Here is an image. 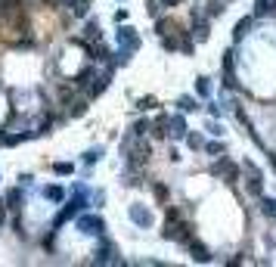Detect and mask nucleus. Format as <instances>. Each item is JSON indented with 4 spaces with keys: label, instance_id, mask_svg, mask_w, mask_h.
<instances>
[{
    "label": "nucleus",
    "instance_id": "nucleus-5",
    "mask_svg": "<svg viewBox=\"0 0 276 267\" xmlns=\"http://www.w3.org/2000/svg\"><path fill=\"white\" fill-rule=\"evenodd\" d=\"M211 174H214V177H224L227 184H236V181H239V168L230 162V158H224V155H220V162L211 165Z\"/></svg>",
    "mask_w": 276,
    "mask_h": 267
},
{
    "label": "nucleus",
    "instance_id": "nucleus-13",
    "mask_svg": "<svg viewBox=\"0 0 276 267\" xmlns=\"http://www.w3.org/2000/svg\"><path fill=\"white\" fill-rule=\"evenodd\" d=\"M7 208H13V211H19V208H22V190H19V187L7 193Z\"/></svg>",
    "mask_w": 276,
    "mask_h": 267
},
{
    "label": "nucleus",
    "instance_id": "nucleus-4",
    "mask_svg": "<svg viewBox=\"0 0 276 267\" xmlns=\"http://www.w3.org/2000/svg\"><path fill=\"white\" fill-rule=\"evenodd\" d=\"M78 230L87 233V236H103L106 233V221L100 215H81L78 218Z\"/></svg>",
    "mask_w": 276,
    "mask_h": 267
},
{
    "label": "nucleus",
    "instance_id": "nucleus-9",
    "mask_svg": "<svg viewBox=\"0 0 276 267\" xmlns=\"http://www.w3.org/2000/svg\"><path fill=\"white\" fill-rule=\"evenodd\" d=\"M168 134L174 140H187V121H183V115H171L168 118Z\"/></svg>",
    "mask_w": 276,
    "mask_h": 267
},
{
    "label": "nucleus",
    "instance_id": "nucleus-14",
    "mask_svg": "<svg viewBox=\"0 0 276 267\" xmlns=\"http://www.w3.org/2000/svg\"><path fill=\"white\" fill-rule=\"evenodd\" d=\"M84 38L87 41H103V31H100V22H87V28H84Z\"/></svg>",
    "mask_w": 276,
    "mask_h": 267
},
{
    "label": "nucleus",
    "instance_id": "nucleus-29",
    "mask_svg": "<svg viewBox=\"0 0 276 267\" xmlns=\"http://www.w3.org/2000/svg\"><path fill=\"white\" fill-rule=\"evenodd\" d=\"M146 131H152V124H149V121H137V124H134V134H137V137H143Z\"/></svg>",
    "mask_w": 276,
    "mask_h": 267
},
{
    "label": "nucleus",
    "instance_id": "nucleus-16",
    "mask_svg": "<svg viewBox=\"0 0 276 267\" xmlns=\"http://www.w3.org/2000/svg\"><path fill=\"white\" fill-rule=\"evenodd\" d=\"M193 38L202 44V41H208V22H196L193 25Z\"/></svg>",
    "mask_w": 276,
    "mask_h": 267
},
{
    "label": "nucleus",
    "instance_id": "nucleus-31",
    "mask_svg": "<svg viewBox=\"0 0 276 267\" xmlns=\"http://www.w3.org/2000/svg\"><path fill=\"white\" fill-rule=\"evenodd\" d=\"M53 171H56V174H71V165L68 162H56V165H53Z\"/></svg>",
    "mask_w": 276,
    "mask_h": 267
},
{
    "label": "nucleus",
    "instance_id": "nucleus-36",
    "mask_svg": "<svg viewBox=\"0 0 276 267\" xmlns=\"http://www.w3.org/2000/svg\"><path fill=\"white\" fill-rule=\"evenodd\" d=\"M174 4H180V0H161V7H174Z\"/></svg>",
    "mask_w": 276,
    "mask_h": 267
},
{
    "label": "nucleus",
    "instance_id": "nucleus-20",
    "mask_svg": "<svg viewBox=\"0 0 276 267\" xmlns=\"http://www.w3.org/2000/svg\"><path fill=\"white\" fill-rule=\"evenodd\" d=\"M100 158H103V146H97V149H87V152H84V162H87V165L100 162Z\"/></svg>",
    "mask_w": 276,
    "mask_h": 267
},
{
    "label": "nucleus",
    "instance_id": "nucleus-8",
    "mask_svg": "<svg viewBox=\"0 0 276 267\" xmlns=\"http://www.w3.org/2000/svg\"><path fill=\"white\" fill-rule=\"evenodd\" d=\"M127 215H131V221L137 224V227H152V211L149 208H143V205H131V211H127Z\"/></svg>",
    "mask_w": 276,
    "mask_h": 267
},
{
    "label": "nucleus",
    "instance_id": "nucleus-1",
    "mask_svg": "<svg viewBox=\"0 0 276 267\" xmlns=\"http://www.w3.org/2000/svg\"><path fill=\"white\" fill-rule=\"evenodd\" d=\"M124 152H127V168L131 171H140L146 162H149V155H152L149 143H146V140H137V134L124 137Z\"/></svg>",
    "mask_w": 276,
    "mask_h": 267
},
{
    "label": "nucleus",
    "instance_id": "nucleus-18",
    "mask_svg": "<svg viewBox=\"0 0 276 267\" xmlns=\"http://www.w3.org/2000/svg\"><path fill=\"white\" fill-rule=\"evenodd\" d=\"M273 4H276V0H273ZM273 4H270V0H257V4H254V16H257V19L267 16V13L273 10Z\"/></svg>",
    "mask_w": 276,
    "mask_h": 267
},
{
    "label": "nucleus",
    "instance_id": "nucleus-24",
    "mask_svg": "<svg viewBox=\"0 0 276 267\" xmlns=\"http://www.w3.org/2000/svg\"><path fill=\"white\" fill-rule=\"evenodd\" d=\"M62 187H47V199H53V202H62Z\"/></svg>",
    "mask_w": 276,
    "mask_h": 267
},
{
    "label": "nucleus",
    "instance_id": "nucleus-32",
    "mask_svg": "<svg viewBox=\"0 0 276 267\" xmlns=\"http://www.w3.org/2000/svg\"><path fill=\"white\" fill-rule=\"evenodd\" d=\"M155 199H158V202H164V199H168V190H164L161 184H155Z\"/></svg>",
    "mask_w": 276,
    "mask_h": 267
},
{
    "label": "nucleus",
    "instance_id": "nucleus-33",
    "mask_svg": "<svg viewBox=\"0 0 276 267\" xmlns=\"http://www.w3.org/2000/svg\"><path fill=\"white\" fill-rule=\"evenodd\" d=\"M220 13H224V7H220V4H217V0H214V4L208 7V16H220Z\"/></svg>",
    "mask_w": 276,
    "mask_h": 267
},
{
    "label": "nucleus",
    "instance_id": "nucleus-23",
    "mask_svg": "<svg viewBox=\"0 0 276 267\" xmlns=\"http://www.w3.org/2000/svg\"><path fill=\"white\" fill-rule=\"evenodd\" d=\"M177 106H180L183 112H196V109H199V106H196V100H193V97H180V103H177Z\"/></svg>",
    "mask_w": 276,
    "mask_h": 267
},
{
    "label": "nucleus",
    "instance_id": "nucleus-21",
    "mask_svg": "<svg viewBox=\"0 0 276 267\" xmlns=\"http://www.w3.org/2000/svg\"><path fill=\"white\" fill-rule=\"evenodd\" d=\"M261 211L267 218H276V199H261Z\"/></svg>",
    "mask_w": 276,
    "mask_h": 267
},
{
    "label": "nucleus",
    "instance_id": "nucleus-27",
    "mask_svg": "<svg viewBox=\"0 0 276 267\" xmlns=\"http://www.w3.org/2000/svg\"><path fill=\"white\" fill-rule=\"evenodd\" d=\"M196 91H199L202 97H208V94H211V84H208V78H199V84H196Z\"/></svg>",
    "mask_w": 276,
    "mask_h": 267
},
{
    "label": "nucleus",
    "instance_id": "nucleus-19",
    "mask_svg": "<svg viewBox=\"0 0 276 267\" xmlns=\"http://www.w3.org/2000/svg\"><path fill=\"white\" fill-rule=\"evenodd\" d=\"M84 112H87L84 100H75V103H68V115H71V118H78V115H84Z\"/></svg>",
    "mask_w": 276,
    "mask_h": 267
},
{
    "label": "nucleus",
    "instance_id": "nucleus-22",
    "mask_svg": "<svg viewBox=\"0 0 276 267\" xmlns=\"http://www.w3.org/2000/svg\"><path fill=\"white\" fill-rule=\"evenodd\" d=\"M87 10H90V0H75L71 4V13L75 16H87Z\"/></svg>",
    "mask_w": 276,
    "mask_h": 267
},
{
    "label": "nucleus",
    "instance_id": "nucleus-11",
    "mask_svg": "<svg viewBox=\"0 0 276 267\" xmlns=\"http://www.w3.org/2000/svg\"><path fill=\"white\" fill-rule=\"evenodd\" d=\"M248 31H251V16H245V19H239V22H236V28H233V38H236V41H242Z\"/></svg>",
    "mask_w": 276,
    "mask_h": 267
},
{
    "label": "nucleus",
    "instance_id": "nucleus-34",
    "mask_svg": "<svg viewBox=\"0 0 276 267\" xmlns=\"http://www.w3.org/2000/svg\"><path fill=\"white\" fill-rule=\"evenodd\" d=\"M7 221V199H0V224Z\"/></svg>",
    "mask_w": 276,
    "mask_h": 267
},
{
    "label": "nucleus",
    "instance_id": "nucleus-35",
    "mask_svg": "<svg viewBox=\"0 0 276 267\" xmlns=\"http://www.w3.org/2000/svg\"><path fill=\"white\" fill-rule=\"evenodd\" d=\"M47 7H62V4H68V0H44Z\"/></svg>",
    "mask_w": 276,
    "mask_h": 267
},
{
    "label": "nucleus",
    "instance_id": "nucleus-3",
    "mask_svg": "<svg viewBox=\"0 0 276 267\" xmlns=\"http://www.w3.org/2000/svg\"><path fill=\"white\" fill-rule=\"evenodd\" d=\"M242 174H245L248 193H251V196H261V193H264V174L257 171V165H254V162H245V165H242Z\"/></svg>",
    "mask_w": 276,
    "mask_h": 267
},
{
    "label": "nucleus",
    "instance_id": "nucleus-10",
    "mask_svg": "<svg viewBox=\"0 0 276 267\" xmlns=\"http://www.w3.org/2000/svg\"><path fill=\"white\" fill-rule=\"evenodd\" d=\"M190 255H193V261H199V264H208L211 261V252L202 242H196V239H190Z\"/></svg>",
    "mask_w": 276,
    "mask_h": 267
},
{
    "label": "nucleus",
    "instance_id": "nucleus-6",
    "mask_svg": "<svg viewBox=\"0 0 276 267\" xmlns=\"http://www.w3.org/2000/svg\"><path fill=\"white\" fill-rule=\"evenodd\" d=\"M118 44H121V50H137L140 47V34H137V28H131V25H121L118 28Z\"/></svg>",
    "mask_w": 276,
    "mask_h": 267
},
{
    "label": "nucleus",
    "instance_id": "nucleus-15",
    "mask_svg": "<svg viewBox=\"0 0 276 267\" xmlns=\"http://www.w3.org/2000/svg\"><path fill=\"white\" fill-rule=\"evenodd\" d=\"M155 28H158V34H161V38H164V34H177V31H180L174 19H158V25H155Z\"/></svg>",
    "mask_w": 276,
    "mask_h": 267
},
{
    "label": "nucleus",
    "instance_id": "nucleus-28",
    "mask_svg": "<svg viewBox=\"0 0 276 267\" xmlns=\"http://www.w3.org/2000/svg\"><path fill=\"white\" fill-rule=\"evenodd\" d=\"M205 149H208L211 155H227V149H224V143H205Z\"/></svg>",
    "mask_w": 276,
    "mask_h": 267
},
{
    "label": "nucleus",
    "instance_id": "nucleus-2",
    "mask_svg": "<svg viewBox=\"0 0 276 267\" xmlns=\"http://www.w3.org/2000/svg\"><path fill=\"white\" fill-rule=\"evenodd\" d=\"M161 236L171 239V242H187V245H190L193 227L183 224V221H177V211H168V224H164V233H161Z\"/></svg>",
    "mask_w": 276,
    "mask_h": 267
},
{
    "label": "nucleus",
    "instance_id": "nucleus-7",
    "mask_svg": "<svg viewBox=\"0 0 276 267\" xmlns=\"http://www.w3.org/2000/svg\"><path fill=\"white\" fill-rule=\"evenodd\" d=\"M112 255H115V245L106 239V242L100 245V252L94 255V264H124L121 258H112Z\"/></svg>",
    "mask_w": 276,
    "mask_h": 267
},
{
    "label": "nucleus",
    "instance_id": "nucleus-12",
    "mask_svg": "<svg viewBox=\"0 0 276 267\" xmlns=\"http://www.w3.org/2000/svg\"><path fill=\"white\" fill-rule=\"evenodd\" d=\"M106 87H109V75H100L94 84H87V94H90V97H100Z\"/></svg>",
    "mask_w": 276,
    "mask_h": 267
},
{
    "label": "nucleus",
    "instance_id": "nucleus-17",
    "mask_svg": "<svg viewBox=\"0 0 276 267\" xmlns=\"http://www.w3.org/2000/svg\"><path fill=\"white\" fill-rule=\"evenodd\" d=\"M152 134H155V137H164V134H168V115H158V118H155Z\"/></svg>",
    "mask_w": 276,
    "mask_h": 267
},
{
    "label": "nucleus",
    "instance_id": "nucleus-25",
    "mask_svg": "<svg viewBox=\"0 0 276 267\" xmlns=\"http://www.w3.org/2000/svg\"><path fill=\"white\" fill-rule=\"evenodd\" d=\"M137 106H140V109L146 112V109H155L158 103H155V97H140V100H137Z\"/></svg>",
    "mask_w": 276,
    "mask_h": 267
},
{
    "label": "nucleus",
    "instance_id": "nucleus-30",
    "mask_svg": "<svg viewBox=\"0 0 276 267\" xmlns=\"http://www.w3.org/2000/svg\"><path fill=\"white\" fill-rule=\"evenodd\" d=\"M25 137H31V134H10V137H7V146H16V143H22Z\"/></svg>",
    "mask_w": 276,
    "mask_h": 267
},
{
    "label": "nucleus",
    "instance_id": "nucleus-37",
    "mask_svg": "<svg viewBox=\"0 0 276 267\" xmlns=\"http://www.w3.org/2000/svg\"><path fill=\"white\" fill-rule=\"evenodd\" d=\"M273 221H276V218H273Z\"/></svg>",
    "mask_w": 276,
    "mask_h": 267
},
{
    "label": "nucleus",
    "instance_id": "nucleus-26",
    "mask_svg": "<svg viewBox=\"0 0 276 267\" xmlns=\"http://www.w3.org/2000/svg\"><path fill=\"white\" fill-rule=\"evenodd\" d=\"M187 143H190V149H202V146H205V140H202L199 134H187Z\"/></svg>",
    "mask_w": 276,
    "mask_h": 267
}]
</instances>
